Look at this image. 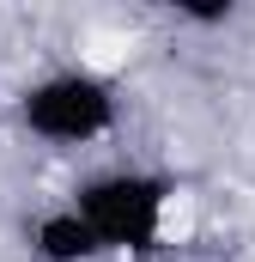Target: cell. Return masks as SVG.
<instances>
[{"mask_svg":"<svg viewBox=\"0 0 255 262\" xmlns=\"http://www.w3.org/2000/svg\"><path fill=\"white\" fill-rule=\"evenodd\" d=\"M170 195H176V183H170V177L140 171V165H116V171L85 177L67 201L85 213V226L97 232L104 256H146V250L164 238Z\"/></svg>","mask_w":255,"mask_h":262,"instance_id":"obj_1","label":"cell"},{"mask_svg":"<svg viewBox=\"0 0 255 262\" xmlns=\"http://www.w3.org/2000/svg\"><path fill=\"white\" fill-rule=\"evenodd\" d=\"M12 110H18V128L43 146H91L116 128L122 92H116V79H104L91 67H55V73L31 79Z\"/></svg>","mask_w":255,"mask_h":262,"instance_id":"obj_2","label":"cell"},{"mask_svg":"<svg viewBox=\"0 0 255 262\" xmlns=\"http://www.w3.org/2000/svg\"><path fill=\"white\" fill-rule=\"evenodd\" d=\"M24 238H31V256H37V262H97V256H104L97 232L85 226V213H79L73 201L49 207V213H37Z\"/></svg>","mask_w":255,"mask_h":262,"instance_id":"obj_3","label":"cell"},{"mask_svg":"<svg viewBox=\"0 0 255 262\" xmlns=\"http://www.w3.org/2000/svg\"><path fill=\"white\" fill-rule=\"evenodd\" d=\"M183 18H194V25H225L231 6H183Z\"/></svg>","mask_w":255,"mask_h":262,"instance_id":"obj_4","label":"cell"}]
</instances>
